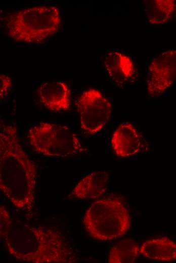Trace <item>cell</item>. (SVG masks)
I'll return each mask as SVG.
<instances>
[{"label":"cell","instance_id":"cell-11","mask_svg":"<svg viewBox=\"0 0 176 263\" xmlns=\"http://www.w3.org/2000/svg\"><path fill=\"white\" fill-rule=\"evenodd\" d=\"M109 176L107 171H96L81 179L73 188L69 198L94 199L101 197L106 192Z\"/></svg>","mask_w":176,"mask_h":263},{"label":"cell","instance_id":"cell-4","mask_svg":"<svg viewBox=\"0 0 176 263\" xmlns=\"http://www.w3.org/2000/svg\"><path fill=\"white\" fill-rule=\"evenodd\" d=\"M82 222L89 234L102 241L123 236L130 226L128 210L119 198L114 197L94 201L86 210Z\"/></svg>","mask_w":176,"mask_h":263},{"label":"cell","instance_id":"cell-8","mask_svg":"<svg viewBox=\"0 0 176 263\" xmlns=\"http://www.w3.org/2000/svg\"><path fill=\"white\" fill-rule=\"evenodd\" d=\"M103 64L108 77L118 86L133 82L137 76V69L133 61L128 56L118 51L106 54Z\"/></svg>","mask_w":176,"mask_h":263},{"label":"cell","instance_id":"cell-2","mask_svg":"<svg viewBox=\"0 0 176 263\" xmlns=\"http://www.w3.org/2000/svg\"><path fill=\"white\" fill-rule=\"evenodd\" d=\"M3 240L14 258L33 263H73L78 260L69 240L59 230L13 222Z\"/></svg>","mask_w":176,"mask_h":263},{"label":"cell","instance_id":"cell-1","mask_svg":"<svg viewBox=\"0 0 176 263\" xmlns=\"http://www.w3.org/2000/svg\"><path fill=\"white\" fill-rule=\"evenodd\" d=\"M35 164L25 152L14 123L0 124V189L17 208L30 207L34 200Z\"/></svg>","mask_w":176,"mask_h":263},{"label":"cell","instance_id":"cell-10","mask_svg":"<svg viewBox=\"0 0 176 263\" xmlns=\"http://www.w3.org/2000/svg\"><path fill=\"white\" fill-rule=\"evenodd\" d=\"M111 144L115 154L120 157H127L139 152L142 141L140 134L129 122L119 125L113 132Z\"/></svg>","mask_w":176,"mask_h":263},{"label":"cell","instance_id":"cell-5","mask_svg":"<svg viewBox=\"0 0 176 263\" xmlns=\"http://www.w3.org/2000/svg\"><path fill=\"white\" fill-rule=\"evenodd\" d=\"M27 137L38 153L52 157H68L84 152L76 135L67 126L42 122L31 126Z\"/></svg>","mask_w":176,"mask_h":263},{"label":"cell","instance_id":"cell-15","mask_svg":"<svg viewBox=\"0 0 176 263\" xmlns=\"http://www.w3.org/2000/svg\"><path fill=\"white\" fill-rule=\"evenodd\" d=\"M9 213L3 205L0 206V236L3 239L13 224Z\"/></svg>","mask_w":176,"mask_h":263},{"label":"cell","instance_id":"cell-12","mask_svg":"<svg viewBox=\"0 0 176 263\" xmlns=\"http://www.w3.org/2000/svg\"><path fill=\"white\" fill-rule=\"evenodd\" d=\"M140 253L154 260L170 261L176 260V243L166 237L151 239L143 242Z\"/></svg>","mask_w":176,"mask_h":263},{"label":"cell","instance_id":"cell-9","mask_svg":"<svg viewBox=\"0 0 176 263\" xmlns=\"http://www.w3.org/2000/svg\"><path fill=\"white\" fill-rule=\"evenodd\" d=\"M37 93L40 102L54 112L67 111L70 107V89L64 82H45L39 86Z\"/></svg>","mask_w":176,"mask_h":263},{"label":"cell","instance_id":"cell-6","mask_svg":"<svg viewBox=\"0 0 176 263\" xmlns=\"http://www.w3.org/2000/svg\"><path fill=\"white\" fill-rule=\"evenodd\" d=\"M76 106L81 128L89 135L95 134L104 127L112 111L111 103L95 89L82 93L76 100Z\"/></svg>","mask_w":176,"mask_h":263},{"label":"cell","instance_id":"cell-13","mask_svg":"<svg viewBox=\"0 0 176 263\" xmlns=\"http://www.w3.org/2000/svg\"><path fill=\"white\" fill-rule=\"evenodd\" d=\"M148 2L145 11L149 23L153 25L166 22L170 18L176 7L175 1L172 0Z\"/></svg>","mask_w":176,"mask_h":263},{"label":"cell","instance_id":"cell-7","mask_svg":"<svg viewBox=\"0 0 176 263\" xmlns=\"http://www.w3.org/2000/svg\"><path fill=\"white\" fill-rule=\"evenodd\" d=\"M176 78V49L169 50L154 58L148 66L147 89L150 96L162 94Z\"/></svg>","mask_w":176,"mask_h":263},{"label":"cell","instance_id":"cell-16","mask_svg":"<svg viewBox=\"0 0 176 263\" xmlns=\"http://www.w3.org/2000/svg\"><path fill=\"white\" fill-rule=\"evenodd\" d=\"M1 100L5 98L8 94L12 86V82L11 78L4 74L0 75Z\"/></svg>","mask_w":176,"mask_h":263},{"label":"cell","instance_id":"cell-3","mask_svg":"<svg viewBox=\"0 0 176 263\" xmlns=\"http://www.w3.org/2000/svg\"><path fill=\"white\" fill-rule=\"evenodd\" d=\"M61 22L59 9L56 6L25 8L9 15L7 33L15 41L40 43L58 31Z\"/></svg>","mask_w":176,"mask_h":263},{"label":"cell","instance_id":"cell-14","mask_svg":"<svg viewBox=\"0 0 176 263\" xmlns=\"http://www.w3.org/2000/svg\"><path fill=\"white\" fill-rule=\"evenodd\" d=\"M140 253L138 244L132 239H124L115 243L108 255L109 263H133Z\"/></svg>","mask_w":176,"mask_h":263}]
</instances>
